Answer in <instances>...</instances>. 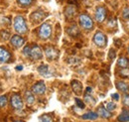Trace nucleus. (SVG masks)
Segmentation results:
<instances>
[{"label":"nucleus","instance_id":"1","mask_svg":"<svg viewBox=\"0 0 129 122\" xmlns=\"http://www.w3.org/2000/svg\"><path fill=\"white\" fill-rule=\"evenodd\" d=\"M14 29L19 34H25L27 32L28 27L25 22V19L22 16H16L14 18Z\"/></svg>","mask_w":129,"mask_h":122},{"label":"nucleus","instance_id":"2","mask_svg":"<svg viewBox=\"0 0 129 122\" xmlns=\"http://www.w3.org/2000/svg\"><path fill=\"white\" fill-rule=\"evenodd\" d=\"M52 35V26L49 23H43L39 29V37L42 40H47Z\"/></svg>","mask_w":129,"mask_h":122},{"label":"nucleus","instance_id":"3","mask_svg":"<svg viewBox=\"0 0 129 122\" xmlns=\"http://www.w3.org/2000/svg\"><path fill=\"white\" fill-rule=\"evenodd\" d=\"M80 24L84 30H91L93 28L92 19L86 14H81L80 16Z\"/></svg>","mask_w":129,"mask_h":122},{"label":"nucleus","instance_id":"4","mask_svg":"<svg viewBox=\"0 0 129 122\" xmlns=\"http://www.w3.org/2000/svg\"><path fill=\"white\" fill-rule=\"evenodd\" d=\"M93 42H94V44L96 46L103 48V47L106 46V37L102 32L97 31L96 33L94 34V36H93Z\"/></svg>","mask_w":129,"mask_h":122},{"label":"nucleus","instance_id":"5","mask_svg":"<svg viewBox=\"0 0 129 122\" xmlns=\"http://www.w3.org/2000/svg\"><path fill=\"white\" fill-rule=\"evenodd\" d=\"M10 102H11V106L13 107L14 109H17V110L22 109L23 105H24L23 104V100H22V98H21V96L19 94H13L11 96Z\"/></svg>","mask_w":129,"mask_h":122},{"label":"nucleus","instance_id":"6","mask_svg":"<svg viewBox=\"0 0 129 122\" xmlns=\"http://www.w3.org/2000/svg\"><path fill=\"white\" fill-rule=\"evenodd\" d=\"M45 55L49 61H54L59 57V51L53 47H47L45 49Z\"/></svg>","mask_w":129,"mask_h":122},{"label":"nucleus","instance_id":"7","mask_svg":"<svg viewBox=\"0 0 129 122\" xmlns=\"http://www.w3.org/2000/svg\"><path fill=\"white\" fill-rule=\"evenodd\" d=\"M46 92V85L44 81H38L32 86V92L37 95H42Z\"/></svg>","mask_w":129,"mask_h":122},{"label":"nucleus","instance_id":"8","mask_svg":"<svg viewBox=\"0 0 129 122\" xmlns=\"http://www.w3.org/2000/svg\"><path fill=\"white\" fill-rule=\"evenodd\" d=\"M94 17H95V20H96L98 23L103 22L104 19H105V17H106V10H105V8L102 7V6L97 7L96 10H95Z\"/></svg>","mask_w":129,"mask_h":122},{"label":"nucleus","instance_id":"9","mask_svg":"<svg viewBox=\"0 0 129 122\" xmlns=\"http://www.w3.org/2000/svg\"><path fill=\"white\" fill-rule=\"evenodd\" d=\"M42 57H43V53H42L40 47L35 45V46L31 49V58H32L33 60L37 61V60L42 59Z\"/></svg>","mask_w":129,"mask_h":122},{"label":"nucleus","instance_id":"10","mask_svg":"<svg viewBox=\"0 0 129 122\" xmlns=\"http://www.w3.org/2000/svg\"><path fill=\"white\" fill-rule=\"evenodd\" d=\"M38 72L41 76H45V77H50V76H53V73L51 72L50 68H49L47 65H41L39 68H38Z\"/></svg>","mask_w":129,"mask_h":122},{"label":"nucleus","instance_id":"11","mask_svg":"<svg viewBox=\"0 0 129 122\" xmlns=\"http://www.w3.org/2000/svg\"><path fill=\"white\" fill-rule=\"evenodd\" d=\"M10 53L4 48V47H0V63L3 64V63H6L10 60Z\"/></svg>","mask_w":129,"mask_h":122},{"label":"nucleus","instance_id":"12","mask_svg":"<svg viewBox=\"0 0 129 122\" xmlns=\"http://www.w3.org/2000/svg\"><path fill=\"white\" fill-rule=\"evenodd\" d=\"M10 41H11V44L15 47V48H20V47H22L24 45V42H25L24 39H23L21 36H19V35H14V36H12Z\"/></svg>","mask_w":129,"mask_h":122},{"label":"nucleus","instance_id":"13","mask_svg":"<svg viewBox=\"0 0 129 122\" xmlns=\"http://www.w3.org/2000/svg\"><path fill=\"white\" fill-rule=\"evenodd\" d=\"M44 18H45V13L42 10H38V11L34 12L32 15H31V20H32L33 22H35V23L41 22Z\"/></svg>","mask_w":129,"mask_h":122},{"label":"nucleus","instance_id":"14","mask_svg":"<svg viewBox=\"0 0 129 122\" xmlns=\"http://www.w3.org/2000/svg\"><path fill=\"white\" fill-rule=\"evenodd\" d=\"M97 114H98L100 117H102V118H110V117L112 116L111 112H110L107 108H105L104 106L98 107V109H97Z\"/></svg>","mask_w":129,"mask_h":122},{"label":"nucleus","instance_id":"15","mask_svg":"<svg viewBox=\"0 0 129 122\" xmlns=\"http://www.w3.org/2000/svg\"><path fill=\"white\" fill-rule=\"evenodd\" d=\"M77 14V9H76V7L75 6H68L67 8H66V10H64V15L66 17L68 18V19H73V18H75V16Z\"/></svg>","mask_w":129,"mask_h":122},{"label":"nucleus","instance_id":"16","mask_svg":"<svg viewBox=\"0 0 129 122\" xmlns=\"http://www.w3.org/2000/svg\"><path fill=\"white\" fill-rule=\"evenodd\" d=\"M71 84H72L73 90L75 92L76 94H78V95L81 94V92H82V84L79 80H73Z\"/></svg>","mask_w":129,"mask_h":122},{"label":"nucleus","instance_id":"17","mask_svg":"<svg viewBox=\"0 0 129 122\" xmlns=\"http://www.w3.org/2000/svg\"><path fill=\"white\" fill-rule=\"evenodd\" d=\"M67 32H68V34H69L70 36H72V37H78V36L81 34L80 29H79L78 26H76V25H73V26L69 27V28L67 29Z\"/></svg>","mask_w":129,"mask_h":122},{"label":"nucleus","instance_id":"18","mask_svg":"<svg viewBox=\"0 0 129 122\" xmlns=\"http://www.w3.org/2000/svg\"><path fill=\"white\" fill-rule=\"evenodd\" d=\"M25 100H26V103L28 105H33L35 103V96L33 95V93L31 92H25Z\"/></svg>","mask_w":129,"mask_h":122},{"label":"nucleus","instance_id":"19","mask_svg":"<svg viewBox=\"0 0 129 122\" xmlns=\"http://www.w3.org/2000/svg\"><path fill=\"white\" fill-rule=\"evenodd\" d=\"M118 121L120 122H128L129 121V110L123 109L122 113L118 116Z\"/></svg>","mask_w":129,"mask_h":122},{"label":"nucleus","instance_id":"20","mask_svg":"<svg viewBox=\"0 0 129 122\" xmlns=\"http://www.w3.org/2000/svg\"><path fill=\"white\" fill-rule=\"evenodd\" d=\"M97 117H98V114L95 112H91V111L87 112L81 116V118L83 120H95V119H97Z\"/></svg>","mask_w":129,"mask_h":122},{"label":"nucleus","instance_id":"21","mask_svg":"<svg viewBox=\"0 0 129 122\" xmlns=\"http://www.w3.org/2000/svg\"><path fill=\"white\" fill-rule=\"evenodd\" d=\"M117 65L122 68V69H128L129 68V61L127 58H124V57H121L118 59L117 61Z\"/></svg>","mask_w":129,"mask_h":122},{"label":"nucleus","instance_id":"22","mask_svg":"<svg viewBox=\"0 0 129 122\" xmlns=\"http://www.w3.org/2000/svg\"><path fill=\"white\" fill-rule=\"evenodd\" d=\"M116 87H117L120 92H124V93H126V92L129 90L128 84L125 83L124 81H117V82H116Z\"/></svg>","mask_w":129,"mask_h":122},{"label":"nucleus","instance_id":"23","mask_svg":"<svg viewBox=\"0 0 129 122\" xmlns=\"http://www.w3.org/2000/svg\"><path fill=\"white\" fill-rule=\"evenodd\" d=\"M84 101L86 103L90 104V105H94L95 104V99L92 97V95H90L88 93H85V95H84Z\"/></svg>","mask_w":129,"mask_h":122},{"label":"nucleus","instance_id":"24","mask_svg":"<svg viewBox=\"0 0 129 122\" xmlns=\"http://www.w3.org/2000/svg\"><path fill=\"white\" fill-rule=\"evenodd\" d=\"M119 76L121 77H124V78H129V69H121L119 72H118Z\"/></svg>","mask_w":129,"mask_h":122},{"label":"nucleus","instance_id":"25","mask_svg":"<svg viewBox=\"0 0 129 122\" xmlns=\"http://www.w3.org/2000/svg\"><path fill=\"white\" fill-rule=\"evenodd\" d=\"M40 122H54V121H53V119H52V117L50 115L44 114V115H42L40 117Z\"/></svg>","mask_w":129,"mask_h":122},{"label":"nucleus","instance_id":"26","mask_svg":"<svg viewBox=\"0 0 129 122\" xmlns=\"http://www.w3.org/2000/svg\"><path fill=\"white\" fill-rule=\"evenodd\" d=\"M18 3L19 5L23 6V7H26V6H29L33 3V0H18Z\"/></svg>","mask_w":129,"mask_h":122},{"label":"nucleus","instance_id":"27","mask_svg":"<svg viewBox=\"0 0 129 122\" xmlns=\"http://www.w3.org/2000/svg\"><path fill=\"white\" fill-rule=\"evenodd\" d=\"M0 36H1V39H2L3 41H6V40L9 39L10 34H9L7 31H1V32H0Z\"/></svg>","mask_w":129,"mask_h":122},{"label":"nucleus","instance_id":"28","mask_svg":"<svg viewBox=\"0 0 129 122\" xmlns=\"http://www.w3.org/2000/svg\"><path fill=\"white\" fill-rule=\"evenodd\" d=\"M7 105V97L5 95L0 96V107H5Z\"/></svg>","mask_w":129,"mask_h":122},{"label":"nucleus","instance_id":"29","mask_svg":"<svg viewBox=\"0 0 129 122\" xmlns=\"http://www.w3.org/2000/svg\"><path fill=\"white\" fill-rule=\"evenodd\" d=\"M31 47L30 46H26L24 48V50H23V54H24V56H26V57H31Z\"/></svg>","mask_w":129,"mask_h":122},{"label":"nucleus","instance_id":"30","mask_svg":"<svg viewBox=\"0 0 129 122\" xmlns=\"http://www.w3.org/2000/svg\"><path fill=\"white\" fill-rule=\"evenodd\" d=\"M107 26H108L109 28H115V27H116V19H114V18H110V19L108 20Z\"/></svg>","mask_w":129,"mask_h":122},{"label":"nucleus","instance_id":"31","mask_svg":"<svg viewBox=\"0 0 129 122\" xmlns=\"http://www.w3.org/2000/svg\"><path fill=\"white\" fill-rule=\"evenodd\" d=\"M80 62H81V60H80V59H78V58H75V57H73V58H70V59L68 60V63H69V64H71V65H78Z\"/></svg>","mask_w":129,"mask_h":122},{"label":"nucleus","instance_id":"32","mask_svg":"<svg viewBox=\"0 0 129 122\" xmlns=\"http://www.w3.org/2000/svg\"><path fill=\"white\" fill-rule=\"evenodd\" d=\"M122 17L124 20H128L129 19V8H124L123 12H122Z\"/></svg>","mask_w":129,"mask_h":122},{"label":"nucleus","instance_id":"33","mask_svg":"<svg viewBox=\"0 0 129 122\" xmlns=\"http://www.w3.org/2000/svg\"><path fill=\"white\" fill-rule=\"evenodd\" d=\"M106 108L109 110V111H112L116 108V104L114 102H107L106 103Z\"/></svg>","mask_w":129,"mask_h":122},{"label":"nucleus","instance_id":"34","mask_svg":"<svg viewBox=\"0 0 129 122\" xmlns=\"http://www.w3.org/2000/svg\"><path fill=\"white\" fill-rule=\"evenodd\" d=\"M123 103L125 106L129 107V94H127V93H125L123 95Z\"/></svg>","mask_w":129,"mask_h":122},{"label":"nucleus","instance_id":"35","mask_svg":"<svg viewBox=\"0 0 129 122\" xmlns=\"http://www.w3.org/2000/svg\"><path fill=\"white\" fill-rule=\"evenodd\" d=\"M115 56H116L115 51H114L113 49H110V50H109V53H108V57H109V59H110V60H113Z\"/></svg>","mask_w":129,"mask_h":122},{"label":"nucleus","instance_id":"36","mask_svg":"<svg viewBox=\"0 0 129 122\" xmlns=\"http://www.w3.org/2000/svg\"><path fill=\"white\" fill-rule=\"evenodd\" d=\"M76 102H77V105L80 107V108H84V103L81 101V99H79V98H76Z\"/></svg>","mask_w":129,"mask_h":122},{"label":"nucleus","instance_id":"37","mask_svg":"<svg viewBox=\"0 0 129 122\" xmlns=\"http://www.w3.org/2000/svg\"><path fill=\"white\" fill-rule=\"evenodd\" d=\"M114 45L116 46V48H119V47L122 45V43H121V41L119 39H115L114 40Z\"/></svg>","mask_w":129,"mask_h":122},{"label":"nucleus","instance_id":"38","mask_svg":"<svg viewBox=\"0 0 129 122\" xmlns=\"http://www.w3.org/2000/svg\"><path fill=\"white\" fill-rule=\"evenodd\" d=\"M112 98L113 99H115V100H118V99H119V94H118V93H113Z\"/></svg>","mask_w":129,"mask_h":122},{"label":"nucleus","instance_id":"39","mask_svg":"<svg viewBox=\"0 0 129 122\" xmlns=\"http://www.w3.org/2000/svg\"><path fill=\"white\" fill-rule=\"evenodd\" d=\"M92 92V89H91L90 87H87V88H86V93H87V92Z\"/></svg>","mask_w":129,"mask_h":122},{"label":"nucleus","instance_id":"40","mask_svg":"<svg viewBox=\"0 0 129 122\" xmlns=\"http://www.w3.org/2000/svg\"><path fill=\"white\" fill-rule=\"evenodd\" d=\"M23 69V67L22 66H19V67H16V70H22Z\"/></svg>","mask_w":129,"mask_h":122},{"label":"nucleus","instance_id":"41","mask_svg":"<svg viewBox=\"0 0 129 122\" xmlns=\"http://www.w3.org/2000/svg\"><path fill=\"white\" fill-rule=\"evenodd\" d=\"M15 122H22V121H15Z\"/></svg>","mask_w":129,"mask_h":122},{"label":"nucleus","instance_id":"42","mask_svg":"<svg viewBox=\"0 0 129 122\" xmlns=\"http://www.w3.org/2000/svg\"><path fill=\"white\" fill-rule=\"evenodd\" d=\"M128 53H129V47H128Z\"/></svg>","mask_w":129,"mask_h":122},{"label":"nucleus","instance_id":"43","mask_svg":"<svg viewBox=\"0 0 129 122\" xmlns=\"http://www.w3.org/2000/svg\"><path fill=\"white\" fill-rule=\"evenodd\" d=\"M96 1H99V0H96Z\"/></svg>","mask_w":129,"mask_h":122}]
</instances>
